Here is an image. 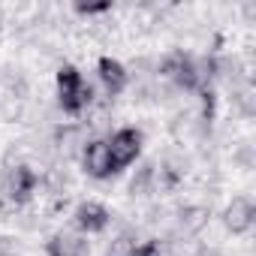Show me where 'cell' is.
<instances>
[{"mask_svg":"<svg viewBox=\"0 0 256 256\" xmlns=\"http://www.w3.org/2000/svg\"><path fill=\"white\" fill-rule=\"evenodd\" d=\"M163 76H166L169 82H175L178 88H184V90H193V88L199 84V72H196L193 60L184 58V54H172V58L163 64Z\"/></svg>","mask_w":256,"mask_h":256,"instance_id":"5","label":"cell"},{"mask_svg":"<svg viewBox=\"0 0 256 256\" xmlns=\"http://www.w3.org/2000/svg\"><path fill=\"white\" fill-rule=\"evenodd\" d=\"M108 154L114 160V169H124L139 160L142 154V133L133 130V126H124V130H118L112 139H108Z\"/></svg>","mask_w":256,"mask_h":256,"instance_id":"2","label":"cell"},{"mask_svg":"<svg viewBox=\"0 0 256 256\" xmlns=\"http://www.w3.org/2000/svg\"><path fill=\"white\" fill-rule=\"evenodd\" d=\"M36 190V175L28 169V166H16V169H6L4 175V184H0V196H6L10 205H22L34 196Z\"/></svg>","mask_w":256,"mask_h":256,"instance_id":"3","label":"cell"},{"mask_svg":"<svg viewBox=\"0 0 256 256\" xmlns=\"http://www.w3.org/2000/svg\"><path fill=\"white\" fill-rule=\"evenodd\" d=\"M253 217H256V211H253V202H250V199H244V196L232 199V205L226 208V226H229L235 235L247 232V229L253 226Z\"/></svg>","mask_w":256,"mask_h":256,"instance_id":"8","label":"cell"},{"mask_svg":"<svg viewBox=\"0 0 256 256\" xmlns=\"http://www.w3.org/2000/svg\"><path fill=\"white\" fill-rule=\"evenodd\" d=\"M48 256H82V244L72 235H58L48 244Z\"/></svg>","mask_w":256,"mask_h":256,"instance_id":"9","label":"cell"},{"mask_svg":"<svg viewBox=\"0 0 256 256\" xmlns=\"http://www.w3.org/2000/svg\"><path fill=\"white\" fill-rule=\"evenodd\" d=\"M130 256H163V253H160V244L157 241H145V244H136L130 250Z\"/></svg>","mask_w":256,"mask_h":256,"instance_id":"10","label":"cell"},{"mask_svg":"<svg viewBox=\"0 0 256 256\" xmlns=\"http://www.w3.org/2000/svg\"><path fill=\"white\" fill-rule=\"evenodd\" d=\"M96 72H100V82H102V88L108 90V96H114V94H120V90L126 88V70H124L120 60H114V58H100Z\"/></svg>","mask_w":256,"mask_h":256,"instance_id":"7","label":"cell"},{"mask_svg":"<svg viewBox=\"0 0 256 256\" xmlns=\"http://www.w3.org/2000/svg\"><path fill=\"white\" fill-rule=\"evenodd\" d=\"M58 100H60L64 112H70V114H78L90 106L94 90H90V84H84V78L76 66L58 70Z\"/></svg>","mask_w":256,"mask_h":256,"instance_id":"1","label":"cell"},{"mask_svg":"<svg viewBox=\"0 0 256 256\" xmlns=\"http://www.w3.org/2000/svg\"><path fill=\"white\" fill-rule=\"evenodd\" d=\"M108 211L100 205V202H82L76 208V229L84 232V235H96L108 226Z\"/></svg>","mask_w":256,"mask_h":256,"instance_id":"6","label":"cell"},{"mask_svg":"<svg viewBox=\"0 0 256 256\" xmlns=\"http://www.w3.org/2000/svg\"><path fill=\"white\" fill-rule=\"evenodd\" d=\"M82 166H84V172H88L90 178H108V175L118 172V169H114V160H112V154H108V142H106V139H94V142L84 145V151H82Z\"/></svg>","mask_w":256,"mask_h":256,"instance_id":"4","label":"cell"}]
</instances>
